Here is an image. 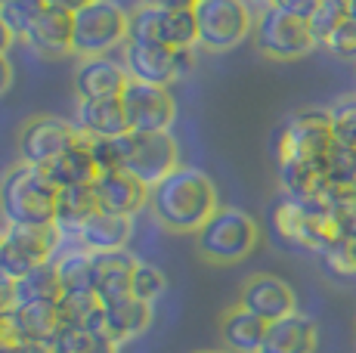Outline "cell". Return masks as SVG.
Listing matches in <instances>:
<instances>
[{
  "instance_id": "6da1fadb",
  "label": "cell",
  "mask_w": 356,
  "mask_h": 353,
  "mask_svg": "<svg viewBox=\"0 0 356 353\" xmlns=\"http://www.w3.org/2000/svg\"><path fill=\"white\" fill-rule=\"evenodd\" d=\"M220 208L217 186L204 171L180 165L149 189V211L168 233H198Z\"/></svg>"
},
{
  "instance_id": "7a4b0ae2",
  "label": "cell",
  "mask_w": 356,
  "mask_h": 353,
  "mask_svg": "<svg viewBox=\"0 0 356 353\" xmlns=\"http://www.w3.org/2000/svg\"><path fill=\"white\" fill-rule=\"evenodd\" d=\"M59 186L44 167L13 165L0 176V217L6 227H50L56 220Z\"/></svg>"
},
{
  "instance_id": "3957f363",
  "label": "cell",
  "mask_w": 356,
  "mask_h": 353,
  "mask_svg": "<svg viewBox=\"0 0 356 353\" xmlns=\"http://www.w3.org/2000/svg\"><path fill=\"white\" fill-rule=\"evenodd\" d=\"M260 227L242 208H217L202 229L195 233V251L202 261L227 267L238 263L257 248Z\"/></svg>"
},
{
  "instance_id": "277c9868",
  "label": "cell",
  "mask_w": 356,
  "mask_h": 353,
  "mask_svg": "<svg viewBox=\"0 0 356 353\" xmlns=\"http://www.w3.org/2000/svg\"><path fill=\"white\" fill-rule=\"evenodd\" d=\"M198 25V47L208 53H229L254 31L248 0H198L193 6Z\"/></svg>"
},
{
  "instance_id": "5b68a950",
  "label": "cell",
  "mask_w": 356,
  "mask_h": 353,
  "mask_svg": "<svg viewBox=\"0 0 356 353\" xmlns=\"http://www.w3.org/2000/svg\"><path fill=\"white\" fill-rule=\"evenodd\" d=\"M74 22V56H112L127 44L130 13L112 0H93L90 6L72 13Z\"/></svg>"
},
{
  "instance_id": "8992f818",
  "label": "cell",
  "mask_w": 356,
  "mask_h": 353,
  "mask_svg": "<svg viewBox=\"0 0 356 353\" xmlns=\"http://www.w3.org/2000/svg\"><path fill=\"white\" fill-rule=\"evenodd\" d=\"M332 118L328 108H304L291 115L276 137V158L279 165H310L325 161L332 149Z\"/></svg>"
},
{
  "instance_id": "52a82bcc",
  "label": "cell",
  "mask_w": 356,
  "mask_h": 353,
  "mask_svg": "<svg viewBox=\"0 0 356 353\" xmlns=\"http://www.w3.org/2000/svg\"><path fill=\"white\" fill-rule=\"evenodd\" d=\"M257 53H264L266 59H276V63H291V59H304L316 50V40H313L310 22L304 19L285 16V13L264 6L254 19V31H251Z\"/></svg>"
},
{
  "instance_id": "ba28073f",
  "label": "cell",
  "mask_w": 356,
  "mask_h": 353,
  "mask_svg": "<svg viewBox=\"0 0 356 353\" xmlns=\"http://www.w3.org/2000/svg\"><path fill=\"white\" fill-rule=\"evenodd\" d=\"M65 236L50 227H3V245H0V273L19 279L29 270L53 261L63 248Z\"/></svg>"
},
{
  "instance_id": "9c48e42d",
  "label": "cell",
  "mask_w": 356,
  "mask_h": 353,
  "mask_svg": "<svg viewBox=\"0 0 356 353\" xmlns=\"http://www.w3.org/2000/svg\"><path fill=\"white\" fill-rule=\"evenodd\" d=\"M127 40L140 44H161L170 50H193L198 44V25L193 10H159L140 3L130 10Z\"/></svg>"
},
{
  "instance_id": "30bf717a",
  "label": "cell",
  "mask_w": 356,
  "mask_h": 353,
  "mask_svg": "<svg viewBox=\"0 0 356 353\" xmlns=\"http://www.w3.org/2000/svg\"><path fill=\"white\" fill-rule=\"evenodd\" d=\"M121 63L134 81H146V84H174V81L186 78L195 69L193 50H170L161 44H140V40H127L121 47Z\"/></svg>"
},
{
  "instance_id": "8fae6325",
  "label": "cell",
  "mask_w": 356,
  "mask_h": 353,
  "mask_svg": "<svg viewBox=\"0 0 356 353\" xmlns=\"http://www.w3.org/2000/svg\"><path fill=\"white\" fill-rule=\"evenodd\" d=\"M180 167V146L170 137V131L161 133H124V171L140 176L149 189L161 183L170 171Z\"/></svg>"
},
{
  "instance_id": "7c38bea8",
  "label": "cell",
  "mask_w": 356,
  "mask_h": 353,
  "mask_svg": "<svg viewBox=\"0 0 356 353\" xmlns=\"http://www.w3.org/2000/svg\"><path fill=\"white\" fill-rule=\"evenodd\" d=\"M81 137V127L56 115H34L19 127V161L47 167Z\"/></svg>"
},
{
  "instance_id": "4fadbf2b",
  "label": "cell",
  "mask_w": 356,
  "mask_h": 353,
  "mask_svg": "<svg viewBox=\"0 0 356 353\" xmlns=\"http://www.w3.org/2000/svg\"><path fill=\"white\" fill-rule=\"evenodd\" d=\"M121 106H124L127 124L134 133H161L170 131L177 118V103L170 97L168 87L146 84V81H134L121 93Z\"/></svg>"
},
{
  "instance_id": "5bb4252c",
  "label": "cell",
  "mask_w": 356,
  "mask_h": 353,
  "mask_svg": "<svg viewBox=\"0 0 356 353\" xmlns=\"http://www.w3.org/2000/svg\"><path fill=\"white\" fill-rule=\"evenodd\" d=\"M238 304L245 310H251L254 316H260L264 322H276V319L289 316L298 310V297H294L291 285L279 276L270 273H254L242 282V295Z\"/></svg>"
},
{
  "instance_id": "9a60e30c",
  "label": "cell",
  "mask_w": 356,
  "mask_h": 353,
  "mask_svg": "<svg viewBox=\"0 0 356 353\" xmlns=\"http://www.w3.org/2000/svg\"><path fill=\"white\" fill-rule=\"evenodd\" d=\"M74 97L81 99H106V97H121L124 87L130 84V74L121 59L112 56H87L74 65Z\"/></svg>"
},
{
  "instance_id": "2e32d148",
  "label": "cell",
  "mask_w": 356,
  "mask_h": 353,
  "mask_svg": "<svg viewBox=\"0 0 356 353\" xmlns=\"http://www.w3.org/2000/svg\"><path fill=\"white\" fill-rule=\"evenodd\" d=\"M99 211L118 214V217H136L143 208H149V186L134 176L130 171H106L93 180Z\"/></svg>"
},
{
  "instance_id": "e0dca14e",
  "label": "cell",
  "mask_w": 356,
  "mask_h": 353,
  "mask_svg": "<svg viewBox=\"0 0 356 353\" xmlns=\"http://www.w3.org/2000/svg\"><path fill=\"white\" fill-rule=\"evenodd\" d=\"M25 44L31 47L38 56L44 59H65L74 56V22L72 13L47 6L40 13V19L31 25V31L25 35Z\"/></svg>"
},
{
  "instance_id": "ac0fdd59",
  "label": "cell",
  "mask_w": 356,
  "mask_h": 353,
  "mask_svg": "<svg viewBox=\"0 0 356 353\" xmlns=\"http://www.w3.org/2000/svg\"><path fill=\"white\" fill-rule=\"evenodd\" d=\"M316 344H319L316 322L307 313L294 310V313L266 325L260 353H316Z\"/></svg>"
},
{
  "instance_id": "d6986e66",
  "label": "cell",
  "mask_w": 356,
  "mask_h": 353,
  "mask_svg": "<svg viewBox=\"0 0 356 353\" xmlns=\"http://www.w3.org/2000/svg\"><path fill=\"white\" fill-rule=\"evenodd\" d=\"M130 236H134V217L97 211L78 229L72 242H78L81 248L93 251V254H106V251H124Z\"/></svg>"
},
{
  "instance_id": "ffe728a7",
  "label": "cell",
  "mask_w": 356,
  "mask_h": 353,
  "mask_svg": "<svg viewBox=\"0 0 356 353\" xmlns=\"http://www.w3.org/2000/svg\"><path fill=\"white\" fill-rule=\"evenodd\" d=\"M44 174L50 176L59 189H65V186H90V183L99 176L97 158H93V149H90V137L81 131L78 142L68 146L56 161H50V165L44 167Z\"/></svg>"
},
{
  "instance_id": "44dd1931",
  "label": "cell",
  "mask_w": 356,
  "mask_h": 353,
  "mask_svg": "<svg viewBox=\"0 0 356 353\" xmlns=\"http://www.w3.org/2000/svg\"><path fill=\"white\" fill-rule=\"evenodd\" d=\"M93 267H97L93 291L99 295L102 307H108V304L130 297V276H134L136 257H130L127 248L124 251H106V254H97Z\"/></svg>"
},
{
  "instance_id": "7402d4cb",
  "label": "cell",
  "mask_w": 356,
  "mask_h": 353,
  "mask_svg": "<svg viewBox=\"0 0 356 353\" xmlns=\"http://www.w3.org/2000/svg\"><path fill=\"white\" fill-rule=\"evenodd\" d=\"M266 325L260 316H254L251 310H245L242 304L229 307L227 313L220 316V341L223 350L229 353H260V344H264Z\"/></svg>"
},
{
  "instance_id": "603a6c76",
  "label": "cell",
  "mask_w": 356,
  "mask_h": 353,
  "mask_svg": "<svg viewBox=\"0 0 356 353\" xmlns=\"http://www.w3.org/2000/svg\"><path fill=\"white\" fill-rule=\"evenodd\" d=\"M78 127L87 137H121L130 131L121 97L106 99H81L78 103Z\"/></svg>"
},
{
  "instance_id": "cb8c5ba5",
  "label": "cell",
  "mask_w": 356,
  "mask_h": 353,
  "mask_svg": "<svg viewBox=\"0 0 356 353\" xmlns=\"http://www.w3.org/2000/svg\"><path fill=\"white\" fill-rule=\"evenodd\" d=\"M25 341H44L56 344L65 335V319L59 301H40V304H25V307H13Z\"/></svg>"
},
{
  "instance_id": "d4e9b609",
  "label": "cell",
  "mask_w": 356,
  "mask_h": 353,
  "mask_svg": "<svg viewBox=\"0 0 356 353\" xmlns=\"http://www.w3.org/2000/svg\"><path fill=\"white\" fill-rule=\"evenodd\" d=\"M97 211H99V202H97V192H93V183L90 186H65V189H59L56 220L53 223H56L59 233L72 242L74 236H78V229Z\"/></svg>"
},
{
  "instance_id": "484cf974",
  "label": "cell",
  "mask_w": 356,
  "mask_h": 353,
  "mask_svg": "<svg viewBox=\"0 0 356 353\" xmlns=\"http://www.w3.org/2000/svg\"><path fill=\"white\" fill-rule=\"evenodd\" d=\"M149 322H152V304L140 301V297H134V295L106 307V331L118 344L134 341L136 335H143V331L149 329Z\"/></svg>"
},
{
  "instance_id": "4316f807",
  "label": "cell",
  "mask_w": 356,
  "mask_h": 353,
  "mask_svg": "<svg viewBox=\"0 0 356 353\" xmlns=\"http://www.w3.org/2000/svg\"><path fill=\"white\" fill-rule=\"evenodd\" d=\"M59 297H63V279H59V270L53 261L29 270L25 276H19L13 282V301H16V307L40 304V301H59Z\"/></svg>"
},
{
  "instance_id": "83f0119b",
  "label": "cell",
  "mask_w": 356,
  "mask_h": 353,
  "mask_svg": "<svg viewBox=\"0 0 356 353\" xmlns=\"http://www.w3.org/2000/svg\"><path fill=\"white\" fill-rule=\"evenodd\" d=\"M65 329L72 331H106V307L97 291H63L59 297Z\"/></svg>"
},
{
  "instance_id": "f1b7e54d",
  "label": "cell",
  "mask_w": 356,
  "mask_h": 353,
  "mask_svg": "<svg viewBox=\"0 0 356 353\" xmlns=\"http://www.w3.org/2000/svg\"><path fill=\"white\" fill-rule=\"evenodd\" d=\"M97 254L87 248H81L74 242V248H59V254L53 257L63 279V291H93V279H97V267H93Z\"/></svg>"
},
{
  "instance_id": "f546056e",
  "label": "cell",
  "mask_w": 356,
  "mask_h": 353,
  "mask_svg": "<svg viewBox=\"0 0 356 353\" xmlns=\"http://www.w3.org/2000/svg\"><path fill=\"white\" fill-rule=\"evenodd\" d=\"M325 189L356 192V149L332 142V149L325 155Z\"/></svg>"
},
{
  "instance_id": "4dcf8cb0",
  "label": "cell",
  "mask_w": 356,
  "mask_h": 353,
  "mask_svg": "<svg viewBox=\"0 0 356 353\" xmlns=\"http://www.w3.org/2000/svg\"><path fill=\"white\" fill-rule=\"evenodd\" d=\"M350 16H353V0H323L319 10L313 13V19H310V31H313L316 47H323L328 35Z\"/></svg>"
},
{
  "instance_id": "1f68e13d",
  "label": "cell",
  "mask_w": 356,
  "mask_h": 353,
  "mask_svg": "<svg viewBox=\"0 0 356 353\" xmlns=\"http://www.w3.org/2000/svg\"><path fill=\"white\" fill-rule=\"evenodd\" d=\"M164 291H168V276H164V270L155 267V263L136 261L134 276H130V295L146 304H155Z\"/></svg>"
},
{
  "instance_id": "d6a6232c",
  "label": "cell",
  "mask_w": 356,
  "mask_h": 353,
  "mask_svg": "<svg viewBox=\"0 0 356 353\" xmlns=\"http://www.w3.org/2000/svg\"><path fill=\"white\" fill-rule=\"evenodd\" d=\"M328 118H332V137L334 142L347 149H356V93L334 99L328 106Z\"/></svg>"
},
{
  "instance_id": "836d02e7",
  "label": "cell",
  "mask_w": 356,
  "mask_h": 353,
  "mask_svg": "<svg viewBox=\"0 0 356 353\" xmlns=\"http://www.w3.org/2000/svg\"><path fill=\"white\" fill-rule=\"evenodd\" d=\"M47 10V0H6L0 6V19L10 25V31L16 38H22L31 31V25L40 19V13Z\"/></svg>"
},
{
  "instance_id": "e575fe53",
  "label": "cell",
  "mask_w": 356,
  "mask_h": 353,
  "mask_svg": "<svg viewBox=\"0 0 356 353\" xmlns=\"http://www.w3.org/2000/svg\"><path fill=\"white\" fill-rule=\"evenodd\" d=\"M56 344H63L72 353H118L121 344L115 341L108 331H72L65 329V335Z\"/></svg>"
},
{
  "instance_id": "d590c367",
  "label": "cell",
  "mask_w": 356,
  "mask_h": 353,
  "mask_svg": "<svg viewBox=\"0 0 356 353\" xmlns=\"http://www.w3.org/2000/svg\"><path fill=\"white\" fill-rule=\"evenodd\" d=\"M323 50H328L334 59H344V63H356V16L344 19L338 28L328 35L323 44Z\"/></svg>"
},
{
  "instance_id": "8d00e7d4",
  "label": "cell",
  "mask_w": 356,
  "mask_h": 353,
  "mask_svg": "<svg viewBox=\"0 0 356 353\" xmlns=\"http://www.w3.org/2000/svg\"><path fill=\"white\" fill-rule=\"evenodd\" d=\"M319 3L323 0H273V10L285 13V16H294V19H304V22H310L313 13L319 10Z\"/></svg>"
},
{
  "instance_id": "74e56055",
  "label": "cell",
  "mask_w": 356,
  "mask_h": 353,
  "mask_svg": "<svg viewBox=\"0 0 356 353\" xmlns=\"http://www.w3.org/2000/svg\"><path fill=\"white\" fill-rule=\"evenodd\" d=\"M13 282L6 273H0V313H6V310L16 307V301H13Z\"/></svg>"
},
{
  "instance_id": "f35d334b",
  "label": "cell",
  "mask_w": 356,
  "mask_h": 353,
  "mask_svg": "<svg viewBox=\"0 0 356 353\" xmlns=\"http://www.w3.org/2000/svg\"><path fill=\"white\" fill-rule=\"evenodd\" d=\"M146 6H159V10H193L198 0H143Z\"/></svg>"
},
{
  "instance_id": "ab89813d",
  "label": "cell",
  "mask_w": 356,
  "mask_h": 353,
  "mask_svg": "<svg viewBox=\"0 0 356 353\" xmlns=\"http://www.w3.org/2000/svg\"><path fill=\"white\" fill-rule=\"evenodd\" d=\"M10 84H13V65L6 59V53H0V97L10 90Z\"/></svg>"
},
{
  "instance_id": "60d3db41",
  "label": "cell",
  "mask_w": 356,
  "mask_h": 353,
  "mask_svg": "<svg viewBox=\"0 0 356 353\" xmlns=\"http://www.w3.org/2000/svg\"><path fill=\"white\" fill-rule=\"evenodd\" d=\"M90 3L93 0H47V6H56V10H65V13H78Z\"/></svg>"
},
{
  "instance_id": "b9f144b4",
  "label": "cell",
  "mask_w": 356,
  "mask_h": 353,
  "mask_svg": "<svg viewBox=\"0 0 356 353\" xmlns=\"http://www.w3.org/2000/svg\"><path fill=\"white\" fill-rule=\"evenodd\" d=\"M13 353H53V344H44V341H22Z\"/></svg>"
},
{
  "instance_id": "7bdbcfd3",
  "label": "cell",
  "mask_w": 356,
  "mask_h": 353,
  "mask_svg": "<svg viewBox=\"0 0 356 353\" xmlns=\"http://www.w3.org/2000/svg\"><path fill=\"white\" fill-rule=\"evenodd\" d=\"M13 40H16V35H13L10 31V25L3 22V19H0V53H6L13 47Z\"/></svg>"
},
{
  "instance_id": "ee69618b",
  "label": "cell",
  "mask_w": 356,
  "mask_h": 353,
  "mask_svg": "<svg viewBox=\"0 0 356 353\" xmlns=\"http://www.w3.org/2000/svg\"><path fill=\"white\" fill-rule=\"evenodd\" d=\"M248 3H251V6H260V10H264V6H270L273 0H248Z\"/></svg>"
},
{
  "instance_id": "f6af8a7d",
  "label": "cell",
  "mask_w": 356,
  "mask_h": 353,
  "mask_svg": "<svg viewBox=\"0 0 356 353\" xmlns=\"http://www.w3.org/2000/svg\"><path fill=\"white\" fill-rule=\"evenodd\" d=\"M198 353H229V350H198Z\"/></svg>"
},
{
  "instance_id": "bcb514c9",
  "label": "cell",
  "mask_w": 356,
  "mask_h": 353,
  "mask_svg": "<svg viewBox=\"0 0 356 353\" xmlns=\"http://www.w3.org/2000/svg\"><path fill=\"white\" fill-rule=\"evenodd\" d=\"M0 245H3V227H0Z\"/></svg>"
},
{
  "instance_id": "7dc6e473",
  "label": "cell",
  "mask_w": 356,
  "mask_h": 353,
  "mask_svg": "<svg viewBox=\"0 0 356 353\" xmlns=\"http://www.w3.org/2000/svg\"><path fill=\"white\" fill-rule=\"evenodd\" d=\"M353 16H356V0H353Z\"/></svg>"
},
{
  "instance_id": "c3c4849f",
  "label": "cell",
  "mask_w": 356,
  "mask_h": 353,
  "mask_svg": "<svg viewBox=\"0 0 356 353\" xmlns=\"http://www.w3.org/2000/svg\"><path fill=\"white\" fill-rule=\"evenodd\" d=\"M3 3H6V0H0V6H3Z\"/></svg>"
}]
</instances>
